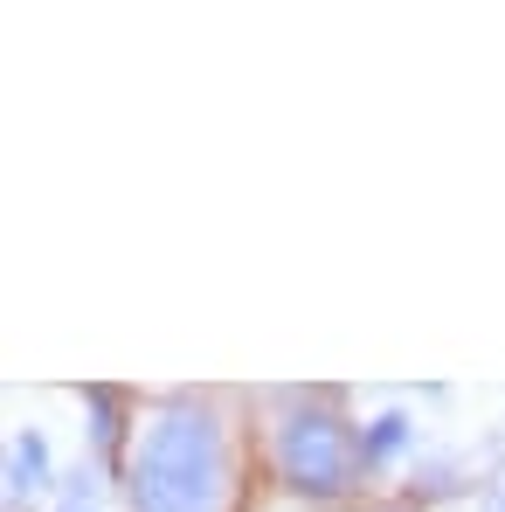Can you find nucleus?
Here are the masks:
<instances>
[{"instance_id":"nucleus-7","label":"nucleus","mask_w":505,"mask_h":512,"mask_svg":"<svg viewBox=\"0 0 505 512\" xmlns=\"http://www.w3.org/2000/svg\"><path fill=\"white\" fill-rule=\"evenodd\" d=\"M485 512H505V485H485Z\"/></svg>"},{"instance_id":"nucleus-3","label":"nucleus","mask_w":505,"mask_h":512,"mask_svg":"<svg viewBox=\"0 0 505 512\" xmlns=\"http://www.w3.org/2000/svg\"><path fill=\"white\" fill-rule=\"evenodd\" d=\"M0 478H7V512H35L63 485V478H56V457H49V436L35 423L7 429V464H0Z\"/></svg>"},{"instance_id":"nucleus-4","label":"nucleus","mask_w":505,"mask_h":512,"mask_svg":"<svg viewBox=\"0 0 505 512\" xmlns=\"http://www.w3.org/2000/svg\"><path fill=\"white\" fill-rule=\"evenodd\" d=\"M409 450H416V416H409V409H381V416H367V423H360V457H367V471H374V478H381V471H395Z\"/></svg>"},{"instance_id":"nucleus-1","label":"nucleus","mask_w":505,"mask_h":512,"mask_svg":"<svg viewBox=\"0 0 505 512\" xmlns=\"http://www.w3.org/2000/svg\"><path fill=\"white\" fill-rule=\"evenodd\" d=\"M125 512H243V436L222 395H160L132 416Z\"/></svg>"},{"instance_id":"nucleus-2","label":"nucleus","mask_w":505,"mask_h":512,"mask_svg":"<svg viewBox=\"0 0 505 512\" xmlns=\"http://www.w3.org/2000/svg\"><path fill=\"white\" fill-rule=\"evenodd\" d=\"M256 443H263L270 492L298 506H346L374 478L360 457V423L346 416L339 388H263Z\"/></svg>"},{"instance_id":"nucleus-6","label":"nucleus","mask_w":505,"mask_h":512,"mask_svg":"<svg viewBox=\"0 0 505 512\" xmlns=\"http://www.w3.org/2000/svg\"><path fill=\"white\" fill-rule=\"evenodd\" d=\"M256 512H346V506H298V499H263Z\"/></svg>"},{"instance_id":"nucleus-5","label":"nucleus","mask_w":505,"mask_h":512,"mask_svg":"<svg viewBox=\"0 0 505 512\" xmlns=\"http://www.w3.org/2000/svg\"><path fill=\"white\" fill-rule=\"evenodd\" d=\"M56 512H104V471L97 464H77V471H63V485H56Z\"/></svg>"}]
</instances>
